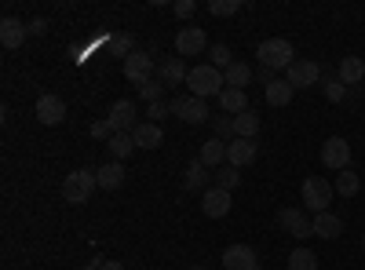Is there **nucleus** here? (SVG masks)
Returning <instances> with one entry per match:
<instances>
[{
	"mask_svg": "<svg viewBox=\"0 0 365 270\" xmlns=\"http://www.w3.org/2000/svg\"><path fill=\"white\" fill-rule=\"evenodd\" d=\"M223 70H216L212 63H201L187 73V88H190V95L197 99H208V95H223Z\"/></svg>",
	"mask_w": 365,
	"mask_h": 270,
	"instance_id": "f257e3e1",
	"label": "nucleus"
},
{
	"mask_svg": "<svg viewBox=\"0 0 365 270\" xmlns=\"http://www.w3.org/2000/svg\"><path fill=\"white\" fill-rule=\"evenodd\" d=\"M332 194H336V187L329 183V179L322 175H307L303 179V187H299V197H303V208L307 212H329V204H332Z\"/></svg>",
	"mask_w": 365,
	"mask_h": 270,
	"instance_id": "f03ea898",
	"label": "nucleus"
},
{
	"mask_svg": "<svg viewBox=\"0 0 365 270\" xmlns=\"http://www.w3.org/2000/svg\"><path fill=\"white\" fill-rule=\"evenodd\" d=\"M256 58H259V66H267V70H289L296 63V51H292V44L285 37H270V41L259 44Z\"/></svg>",
	"mask_w": 365,
	"mask_h": 270,
	"instance_id": "7ed1b4c3",
	"label": "nucleus"
},
{
	"mask_svg": "<svg viewBox=\"0 0 365 270\" xmlns=\"http://www.w3.org/2000/svg\"><path fill=\"white\" fill-rule=\"evenodd\" d=\"M96 187H99L96 172L77 168V172H70V175H66V183H63V201H66V204H84Z\"/></svg>",
	"mask_w": 365,
	"mask_h": 270,
	"instance_id": "20e7f679",
	"label": "nucleus"
},
{
	"mask_svg": "<svg viewBox=\"0 0 365 270\" xmlns=\"http://www.w3.org/2000/svg\"><path fill=\"white\" fill-rule=\"evenodd\" d=\"M322 165L332 172H347L351 168V142L344 135H332L322 142Z\"/></svg>",
	"mask_w": 365,
	"mask_h": 270,
	"instance_id": "39448f33",
	"label": "nucleus"
},
{
	"mask_svg": "<svg viewBox=\"0 0 365 270\" xmlns=\"http://www.w3.org/2000/svg\"><path fill=\"white\" fill-rule=\"evenodd\" d=\"M110 128H113V135H132L135 128H139V121H135V103L132 99H117L113 106H110Z\"/></svg>",
	"mask_w": 365,
	"mask_h": 270,
	"instance_id": "423d86ee",
	"label": "nucleus"
},
{
	"mask_svg": "<svg viewBox=\"0 0 365 270\" xmlns=\"http://www.w3.org/2000/svg\"><path fill=\"white\" fill-rule=\"evenodd\" d=\"M175 51H179V55H187V58H197L201 51H208L205 29H201V26H182L179 33H175Z\"/></svg>",
	"mask_w": 365,
	"mask_h": 270,
	"instance_id": "0eeeda50",
	"label": "nucleus"
},
{
	"mask_svg": "<svg viewBox=\"0 0 365 270\" xmlns=\"http://www.w3.org/2000/svg\"><path fill=\"white\" fill-rule=\"evenodd\" d=\"M172 113L179 117V121H187V125H205V121H208V106H205V99H197V95H179V99H172Z\"/></svg>",
	"mask_w": 365,
	"mask_h": 270,
	"instance_id": "6e6552de",
	"label": "nucleus"
},
{
	"mask_svg": "<svg viewBox=\"0 0 365 270\" xmlns=\"http://www.w3.org/2000/svg\"><path fill=\"white\" fill-rule=\"evenodd\" d=\"M318 77H322V66L314 63V58H296V63L285 70V81L292 88H314Z\"/></svg>",
	"mask_w": 365,
	"mask_h": 270,
	"instance_id": "1a4fd4ad",
	"label": "nucleus"
},
{
	"mask_svg": "<svg viewBox=\"0 0 365 270\" xmlns=\"http://www.w3.org/2000/svg\"><path fill=\"white\" fill-rule=\"evenodd\" d=\"M201 212H205L208 219H223V216L230 212V190L208 187V190L201 194Z\"/></svg>",
	"mask_w": 365,
	"mask_h": 270,
	"instance_id": "9d476101",
	"label": "nucleus"
},
{
	"mask_svg": "<svg viewBox=\"0 0 365 270\" xmlns=\"http://www.w3.org/2000/svg\"><path fill=\"white\" fill-rule=\"evenodd\" d=\"M278 223H282V230L292 234V237H311V234H314V227H311V219H307V212H303V208H282Z\"/></svg>",
	"mask_w": 365,
	"mask_h": 270,
	"instance_id": "9b49d317",
	"label": "nucleus"
},
{
	"mask_svg": "<svg viewBox=\"0 0 365 270\" xmlns=\"http://www.w3.org/2000/svg\"><path fill=\"white\" fill-rule=\"evenodd\" d=\"M37 121H41V125H51V128L63 125V121H66V103L58 99V95H51V92L41 95V99H37Z\"/></svg>",
	"mask_w": 365,
	"mask_h": 270,
	"instance_id": "f8f14e48",
	"label": "nucleus"
},
{
	"mask_svg": "<svg viewBox=\"0 0 365 270\" xmlns=\"http://www.w3.org/2000/svg\"><path fill=\"white\" fill-rule=\"evenodd\" d=\"M125 77H128L132 84H146L150 77H154V58H150L146 51H132V55L125 58Z\"/></svg>",
	"mask_w": 365,
	"mask_h": 270,
	"instance_id": "ddd939ff",
	"label": "nucleus"
},
{
	"mask_svg": "<svg viewBox=\"0 0 365 270\" xmlns=\"http://www.w3.org/2000/svg\"><path fill=\"white\" fill-rule=\"evenodd\" d=\"M256 154H259L256 139H234V142H227V165H234V168L252 165V161H256Z\"/></svg>",
	"mask_w": 365,
	"mask_h": 270,
	"instance_id": "4468645a",
	"label": "nucleus"
},
{
	"mask_svg": "<svg viewBox=\"0 0 365 270\" xmlns=\"http://www.w3.org/2000/svg\"><path fill=\"white\" fill-rule=\"evenodd\" d=\"M223 266L227 270H256V249L252 245H227L223 249Z\"/></svg>",
	"mask_w": 365,
	"mask_h": 270,
	"instance_id": "2eb2a0df",
	"label": "nucleus"
},
{
	"mask_svg": "<svg viewBox=\"0 0 365 270\" xmlns=\"http://www.w3.org/2000/svg\"><path fill=\"white\" fill-rule=\"evenodd\" d=\"M29 37V26H22L19 19H0V44H4L8 51H15V48H22V41Z\"/></svg>",
	"mask_w": 365,
	"mask_h": 270,
	"instance_id": "dca6fc26",
	"label": "nucleus"
},
{
	"mask_svg": "<svg viewBox=\"0 0 365 270\" xmlns=\"http://www.w3.org/2000/svg\"><path fill=\"white\" fill-rule=\"evenodd\" d=\"M197 161H201L205 168H223V165H227V142L212 135L208 142H201V154H197Z\"/></svg>",
	"mask_w": 365,
	"mask_h": 270,
	"instance_id": "f3484780",
	"label": "nucleus"
},
{
	"mask_svg": "<svg viewBox=\"0 0 365 270\" xmlns=\"http://www.w3.org/2000/svg\"><path fill=\"white\" fill-rule=\"evenodd\" d=\"M125 165H120V161H106L103 168H96V179H99V187L103 190H120V187H125Z\"/></svg>",
	"mask_w": 365,
	"mask_h": 270,
	"instance_id": "a211bd4d",
	"label": "nucleus"
},
{
	"mask_svg": "<svg viewBox=\"0 0 365 270\" xmlns=\"http://www.w3.org/2000/svg\"><path fill=\"white\" fill-rule=\"evenodd\" d=\"M336 77H340L344 84H361V81H365V58H358V55H344V58H340V66H336Z\"/></svg>",
	"mask_w": 365,
	"mask_h": 270,
	"instance_id": "6ab92c4d",
	"label": "nucleus"
},
{
	"mask_svg": "<svg viewBox=\"0 0 365 270\" xmlns=\"http://www.w3.org/2000/svg\"><path fill=\"white\" fill-rule=\"evenodd\" d=\"M132 139H135V146H139V150H158V146L165 142V132H161V125L146 121V125H139V128L132 132Z\"/></svg>",
	"mask_w": 365,
	"mask_h": 270,
	"instance_id": "aec40b11",
	"label": "nucleus"
},
{
	"mask_svg": "<svg viewBox=\"0 0 365 270\" xmlns=\"http://www.w3.org/2000/svg\"><path fill=\"white\" fill-rule=\"evenodd\" d=\"M311 227H314L318 237H325V242H332V237H340V234H344V219H340V216H332V212H318V216L311 219Z\"/></svg>",
	"mask_w": 365,
	"mask_h": 270,
	"instance_id": "412c9836",
	"label": "nucleus"
},
{
	"mask_svg": "<svg viewBox=\"0 0 365 270\" xmlns=\"http://www.w3.org/2000/svg\"><path fill=\"white\" fill-rule=\"evenodd\" d=\"M220 106H223V113H245L249 110V95L241 92V88H223V95H220Z\"/></svg>",
	"mask_w": 365,
	"mask_h": 270,
	"instance_id": "4be33fe9",
	"label": "nucleus"
},
{
	"mask_svg": "<svg viewBox=\"0 0 365 270\" xmlns=\"http://www.w3.org/2000/svg\"><path fill=\"white\" fill-rule=\"evenodd\" d=\"M161 81H165V88H175V84H182V81H187V66H182V58H165V63H161Z\"/></svg>",
	"mask_w": 365,
	"mask_h": 270,
	"instance_id": "5701e85b",
	"label": "nucleus"
},
{
	"mask_svg": "<svg viewBox=\"0 0 365 270\" xmlns=\"http://www.w3.org/2000/svg\"><path fill=\"white\" fill-rule=\"evenodd\" d=\"M103 41H106V48H110L113 58H128L135 51V37L132 33H106Z\"/></svg>",
	"mask_w": 365,
	"mask_h": 270,
	"instance_id": "b1692460",
	"label": "nucleus"
},
{
	"mask_svg": "<svg viewBox=\"0 0 365 270\" xmlns=\"http://www.w3.org/2000/svg\"><path fill=\"white\" fill-rule=\"evenodd\" d=\"M267 103L270 106H289L292 103V95H296V88L289 84V81H274V84H267Z\"/></svg>",
	"mask_w": 365,
	"mask_h": 270,
	"instance_id": "393cba45",
	"label": "nucleus"
},
{
	"mask_svg": "<svg viewBox=\"0 0 365 270\" xmlns=\"http://www.w3.org/2000/svg\"><path fill=\"white\" fill-rule=\"evenodd\" d=\"M205 183H208V168L201 161H190L187 172H182V190H205Z\"/></svg>",
	"mask_w": 365,
	"mask_h": 270,
	"instance_id": "a878e982",
	"label": "nucleus"
},
{
	"mask_svg": "<svg viewBox=\"0 0 365 270\" xmlns=\"http://www.w3.org/2000/svg\"><path fill=\"white\" fill-rule=\"evenodd\" d=\"M234 132H237V139H256V135H259V117H256L252 110L237 113V117H234Z\"/></svg>",
	"mask_w": 365,
	"mask_h": 270,
	"instance_id": "bb28decb",
	"label": "nucleus"
},
{
	"mask_svg": "<svg viewBox=\"0 0 365 270\" xmlns=\"http://www.w3.org/2000/svg\"><path fill=\"white\" fill-rule=\"evenodd\" d=\"M252 66H245V63H234L227 73H223V81H227V88H241V92H245V88L252 84Z\"/></svg>",
	"mask_w": 365,
	"mask_h": 270,
	"instance_id": "cd10ccee",
	"label": "nucleus"
},
{
	"mask_svg": "<svg viewBox=\"0 0 365 270\" xmlns=\"http://www.w3.org/2000/svg\"><path fill=\"white\" fill-rule=\"evenodd\" d=\"M289 270H318V256L311 249H292L289 252Z\"/></svg>",
	"mask_w": 365,
	"mask_h": 270,
	"instance_id": "c85d7f7f",
	"label": "nucleus"
},
{
	"mask_svg": "<svg viewBox=\"0 0 365 270\" xmlns=\"http://www.w3.org/2000/svg\"><path fill=\"white\" fill-rule=\"evenodd\" d=\"M332 187H336V194H340V197H354V194L361 190V179L347 168V172H340V175H336V183H332Z\"/></svg>",
	"mask_w": 365,
	"mask_h": 270,
	"instance_id": "c756f323",
	"label": "nucleus"
},
{
	"mask_svg": "<svg viewBox=\"0 0 365 270\" xmlns=\"http://www.w3.org/2000/svg\"><path fill=\"white\" fill-rule=\"evenodd\" d=\"M208 58H212V66L223 70V73L234 66V51H230L227 44H212V48H208Z\"/></svg>",
	"mask_w": 365,
	"mask_h": 270,
	"instance_id": "7c9ffc66",
	"label": "nucleus"
},
{
	"mask_svg": "<svg viewBox=\"0 0 365 270\" xmlns=\"http://www.w3.org/2000/svg\"><path fill=\"white\" fill-rule=\"evenodd\" d=\"M139 95L146 103H165V81L161 77H150L146 84H139Z\"/></svg>",
	"mask_w": 365,
	"mask_h": 270,
	"instance_id": "2f4dec72",
	"label": "nucleus"
},
{
	"mask_svg": "<svg viewBox=\"0 0 365 270\" xmlns=\"http://www.w3.org/2000/svg\"><path fill=\"white\" fill-rule=\"evenodd\" d=\"M132 150H135V139H132V135H113V139H110V157H113V161H125Z\"/></svg>",
	"mask_w": 365,
	"mask_h": 270,
	"instance_id": "473e14b6",
	"label": "nucleus"
},
{
	"mask_svg": "<svg viewBox=\"0 0 365 270\" xmlns=\"http://www.w3.org/2000/svg\"><path fill=\"white\" fill-rule=\"evenodd\" d=\"M241 183V168H234V165H223V168H216V187H223V190H234Z\"/></svg>",
	"mask_w": 365,
	"mask_h": 270,
	"instance_id": "72a5a7b5",
	"label": "nucleus"
},
{
	"mask_svg": "<svg viewBox=\"0 0 365 270\" xmlns=\"http://www.w3.org/2000/svg\"><path fill=\"white\" fill-rule=\"evenodd\" d=\"M212 132H216V139H223V142H234L237 139V132H234V117H216V121H212Z\"/></svg>",
	"mask_w": 365,
	"mask_h": 270,
	"instance_id": "f704fd0d",
	"label": "nucleus"
},
{
	"mask_svg": "<svg viewBox=\"0 0 365 270\" xmlns=\"http://www.w3.org/2000/svg\"><path fill=\"white\" fill-rule=\"evenodd\" d=\"M208 11L212 15H237L241 11V0H212Z\"/></svg>",
	"mask_w": 365,
	"mask_h": 270,
	"instance_id": "c9c22d12",
	"label": "nucleus"
},
{
	"mask_svg": "<svg viewBox=\"0 0 365 270\" xmlns=\"http://www.w3.org/2000/svg\"><path fill=\"white\" fill-rule=\"evenodd\" d=\"M325 95H329V103H340V99L347 95V88H344V81H340V77H332V81H325Z\"/></svg>",
	"mask_w": 365,
	"mask_h": 270,
	"instance_id": "e433bc0d",
	"label": "nucleus"
},
{
	"mask_svg": "<svg viewBox=\"0 0 365 270\" xmlns=\"http://www.w3.org/2000/svg\"><path fill=\"white\" fill-rule=\"evenodd\" d=\"M168 113H172V103H150V106H146V117H150L154 125L161 121V117H168Z\"/></svg>",
	"mask_w": 365,
	"mask_h": 270,
	"instance_id": "4c0bfd02",
	"label": "nucleus"
},
{
	"mask_svg": "<svg viewBox=\"0 0 365 270\" xmlns=\"http://www.w3.org/2000/svg\"><path fill=\"white\" fill-rule=\"evenodd\" d=\"M91 139H113L110 121H96V125H91Z\"/></svg>",
	"mask_w": 365,
	"mask_h": 270,
	"instance_id": "58836bf2",
	"label": "nucleus"
},
{
	"mask_svg": "<svg viewBox=\"0 0 365 270\" xmlns=\"http://www.w3.org/2000/svg\"><path fill=\"white\" fill-rule=\"evenodd\" d=\"M172 11H175L179 19H187V15H194V0H175V4H172Z\"/></svg>",
	"mask_w": 365,
	"mask_h": 270,
	"instance_id": "ea45409f",
	"label": "nucleus"
},
{
	"mask_svg": "<svg viewBox=\"0 0 365 270\" xmlns=\"http://www.w3.org/2000/svg\"><path fill=\"white\" fill-rule=\"evenodd\" d=\"M256 81H263V84H274V70L259 66V70H256Z\"/></svg>",
	"mask_w": 365,
	"mask_h": 270,
	"instance_id": "a19ab883",
	"label": "nucleus"
},
{
	"mask_svg": "<svg viewBox=\"0 0 365 270\" xmlns=\"http://www.w3.org/2000/svg\"><path fill=\"white\" fill-rule=\"evenodd\" d=\"M44 29H48V22H44V19H34V22H29V33H37V37H41Z\"/></svg>",
	"mask_w": 365,
	"mask_h": 270,
	"instance_id": "79ce46f5",
	"label": "nucleus"
},
{
	"mask_svg": "<svg viewBox=\"0 0 365 270\" xmlns=\"http://www.w3.org/2000/svg\"><path fill=\"white\" fill-rule=\"evenodd\" d=\"M99 270H125V266H120L117 259H106V263H99Z\"/></svg>",
	"mask_w": 365,
	"mask_h": 270,
	"instance_id": "37998d69",
	"label": "nucleus"
},
{
	"mask_svg": "<svg viewBox=\"0 0 365 270\" xmlns=\"http://www.w3.org/2000/svg\"><path fill=\"white\" fill-rule=\"evenodd\" d=\"M81 270H99V263H88V266H81Z\"/></svg>",
	"mask_w": 365,
	"mask_h": 270,
	"instance_id": "c03bdc74",
	"label": "nucleus"
},
{
	"mask_svg": "<svg viewBox=\"0 0 365 270\" xmlns=\"http://www.w3.org/2000/svg\"><path fill=\"white\" fill-rule=\"evenodd\" d=\"M361 249H365V234H361Z\"/></svg>",
	"mask_w": 365,
	"mask_h": 270,
	"instance_id": "a18cd8bd",
	"label": "nucleus"
},
{
	"mask_svg": "<svg viewBox=\"0 0 365 270\" xmlns=\"http://www.w3.org/2000/svg\"><path fill=\"white\" fill-rule=\"evenodd\" d=\"M190 270H205V266H190Z\"/></svg>",
	"mask_w": 365,
	"mask_h": 270,
	"instance_id": "49530a36",
	"label": "nucleus"
},
{
	"mask_svg": "<svg viewBox=\"0 0 365 270\" xmlns=\"http://www.w3.org/2000/svg\"><path fill=\"white\" fill-rule=\"evenodd\" d=\"M361 99H365V92H361Z\"/></svg>",
	"mask_w": 365,
	"mask_h": 270,
	"instance_id": "de8ad7c7",
	"label": "nucleus"
}]
</instances>
